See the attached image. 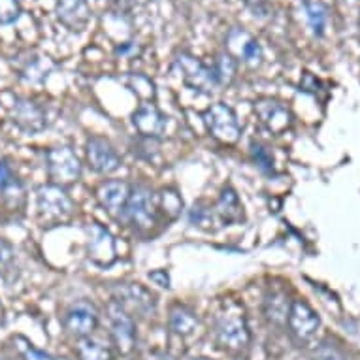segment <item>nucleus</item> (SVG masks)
Wrapping results in <instances>:
<instances>
[{"instance_id":"393cba45","label":"nucleus","mask_w":360,"mask_h":360,"mask_svg":"<svg viewBox=\"0 0 360 360\" xmlns=\"http://www.w3.org/2000/svg\"><path fill=\"white\" fill-rule=\"evenodd\" d=\"M251 153H253V159L255 162L259 165V168L262 172H272V166H274V159L270 151L266 148H262L260 143H253L251 146Z\"/></svg>"},{"instance_id":"72a5a7b5","label":"nucleus","mask_w":360,"mask_h":360,"mask_svg":"<svg viewBox=\"0 0 360 360\" xmlns=\"http://www.w3.org/2000/svg\"><path fill=\"white\" fill-rule=\"evenodd\" d=\"M55 360H68V359H55Z\"/></svg>"},{"instance_id":"ddd939ff","label":"nucleus","mask_w":360,"mask_h":360,"mask_svg":"<svg viewBox=\"0 0 360 360\" xmlns=\"http://www.w3.org/2000/svg\"><path fill=\"white\" fill-rule=\"evenodd\" d=\"M255 113L259 115L266 129L274 134H281L283 130L289 129L292 121L289 110L276 101H260L259 104H255Z\"/></svg>"},{"instance_id":"7c9ffc66","label":"nucleus","mask_w":360,"mask_h":360,"mask_svg":"<svg viewBox=\"0 0 360 360\" xmlns=\"http://www.w3.org/2000/svg\"><path fill=\"white\" fill-rule=\"evenodd\" d=\"M0 323H4V307L0 306Z\"/></svg>"},{"instance_id":"6ab92c4d","label":"nucleus","mask_w":360,"mask_h":360,"mask_svg":"<svg viewBox=\"0 0 360 360\" xmlns=\"http://www.w3.org/2000/svg\"><path fill=\"white\" fill-rule=\"evenodd\" d=\"M290 311V302L283 292H272L266 296L264 300V315L268 323L274 326L287 325V317Z\"/></svg>"},{"instance_id":"5701e85b","label":"nucleus","mask_w":360,"mask_h":360,"mask_svg":"<svg viewBox=\"0 0 360 360\" xmlns=\"http://www.w3.org/2000/svg\"><path fill=\"white\" fill-rule=\"evenodd\" d=\"M213 72H215L217 83H231V79L234 77V72H236V65H234L232 57L223 55V57H219L217 68Z\"/></svg>"},{"instance_id":"1a4fd4ad","label":"nucleus","mask_w":360,"mask_h":360,"mask_svg":"<svg viewBox=\"0 0 360 360\" xmlns=\"http://www.w3.org/2000/svg\"><path fill=\"white\" fill-rule=\"evenodd\" d=\"M124 217L129 219L132 226L146 231L155 223V200L153 193L146 187H136L130 191L129 202L124 207Z\"/></svg>"},{"instance_id":"2f4dec72","label":"nucleus","mask_w":360,"mask_h":360,"mask_svg":"<svg viewBox=\"0 0 360 360\" xmlns=\"http://www.w3.org/2000/svg\"><path fill=\"white\" fill-rule=\"evenodd\" d=\"M245 2H249V4H259V2H262V0H245Z\"/></svg>"},{"instance_id":"7ed1b4c3","label":"nucleus","mask_w":360,"mask_h":360,"mask_svg":"<svg viewBox=\"0 0 360 360\" xmlns=\"http://www.w3.org/2000/svg\"><path fill=\"white\" fill-rule=\"evenodd\" d=\"M72 200L59 185H44L38 189V213L44 223H59L72 215Z\"/></svg>"},{"instance_id":"20e7f679","label":"nucleus","mask_w":360,"mask_h":360,"mask_svg":"<svg viewBox=\"0 0 360 360\" xmlns=\"http://www.w3.org/2000/svg\"><path fill=\"white\" fill-rule=\"evenodd\" d=\"M108 321H110V328H112L110 334H112V340L115 347L119 349V353H130L136 343V326H134L132 315L113 300L108 306Z\"/></svg>"},{"instance_id":"473e14b6","label":"nucleus","mask_w":360,"mask_h":360,"mask_svg":"<svg viewBox=\"0 0 360 360\" xmlns=\"http://www.w3.org/2000/svg\"><path fill=\"white\" fill-rule=\"evenodd\" d=\"M198 360H212V359H204V356H202V359H198Z\"/></svg>"},{"instance_id":"bb28decb","label":"nucleus","mask_w":360,"mask_h":360,"mask_svg":"<svg viewBox=\"0 0 360 360\" xmlns=\"http://www.w3.org/2000/svg\"><path fill=\"white\" fill-rule=\"evenodd\" d=\"M15 179H18V177L13 176L12 170H10V166H8L4 160H0V196H2V198H4L6 191L12 187V184Z\"/></svg>"},{"instance_id":"f3484780","label":"nucleus","mask_w":360,"mask_h":360,"mask_svg":"<svg viewBox=\"0 0 360 360\" xmlns=\"http://www.w3.org/2000/svg\"><path fill=\"white\" fill-rule=\"evenodd\" d=\"M13 121L19 124V129L25 132H40L46 127V115L38 104L30 101H18L13 106Z\"/></svg>"},{"instance_id":"cd10ccee","label":"nucleus","mask_w":360,"mask_h":360,"mask_svg":"<svg viewBox=\"0 0 360 360\" xmlns=\"http://www.w3.org/2000/svg\"><path fill=\"white\" fill-rule=\"evenodd\" d=\"M13 264V249L4 240H0V274L8 272Z\"/></svg>"},{"instance_id":"f8f14e48","label":"nucleus","mask_w":360,"mask_h":360,"mask_svg":"<svg viewBox=\"0 0 360 360\" xmlns=\"http://www.w3.org/2000/svg\"><path fill=\"white\" fill-rule=\"evenodd\" d=\"M89 234V257L93 259V262L101 266L112 264L115 259V243H113L112 234L101 226L98 223H93L87 229Z\"/></svg>"},{"instance_id":"f03ea898","label":"nucleus","mask_w":360,"mask_h":360,"mask_svg":"<svg viewBox=\"0 0 360 360\" xmlns=\"http://www.w3.org/2000/svg\"><path fill=\"white\" fill-rule=\"evenodd\" d=\"M46 166H48L49 177L59 187L74 184L82 176V165H79L76 153L68 146L49 149L46 155Z\"/></svg>"},{"instance_id":"9b49d317","label":"nucleus","mask_w":360,"mask_h":360,"mask_svg":"<svg viewBox=\"0 0 360 360\" xmlns=\"http://www.w3.org/2000/svg\"><path fill=\"white\" fill-rule=\"evenodd\" d=\"M87 159L91 168L98 174H113L121 166L117 151L104 138H89Z\"/></svg>"},{"instance_id":"39448f33","label":"nucleus","mask_w":360,"mask_h":360,"mask_svg":"<svg viewBox=\"0 0 360 360\" xmlns=\"http://www.w3.org/2000/svg\"><path fill=\"white\" fill-rule=\"evenodd\" d=\"M207 130L212 132L213 138H217L224 143H234L240 138V123H238L236 113L226 104H213L204 113Z\"/></svg>"},{"instance_id":"b1692460","label":"nucleus","mask_w":360,"mask_h":360,"mask_svg":"<svg viewBox=\"0 0 360 360\" xmlns=\"http://www.w3.org/2000/svg\"><path fill=\"white\" fill-rule=\"evenodd\" d=\"M21 6L18 0H0V25H10L18 21Z\"/></svg>"},{"instance_id":"dca6fc26","label":"nucleus","mask_w":360,"mask_h":360,"mask_svg":"<svg viewBox=\"0 0 360 360\" xmlns=\"http://www.w3.org/2000/svg\"><path fill=\"white\" fill-rule=\"evenodd\" d=\"M132 123L143 136L157 138L166 130V117L153 106V104H142L132 115Z\"/></svg>"},{"instance_id":"6e6552de","label":"nucleus","mask_w":360,"mask_h":360,"mask_svg":"<svg viewBox=\"0 0 360 360\" xmlns=\"http://www.w3.org/2000/svg\"><path fill=\"white\" fill-rule=\"evenodd\" d=\"M176 68L179 70V76L185 82V85H189L195 91L212 93L213 89L219 85L215 72L210 70L206 65H202L200 60H196L191 55H179L176 59Z\"/></svg>"},{"instance_id":"412c9836","label":"nucleus","mask_w":360,"mask_h":360,"mask_svg":"<svg viewBox=\"0 0 360 360\" xmlns=\"http://www.w3.org/2000/svg\"><path fill=\"white\" fill-rule=\"evenodd\" d=\"M77 354L82 360H112L110 349L93 338H82L77 345Z\"/></svg>"},{"instance_id":"a878e982","label":"nucleus","mask_w":360,"mask_h":360,"mask_svg":"<svg viewBox=\"0 0 360 360\" xmlns=\"http://www.w3.org/2000/svg\"><path fill=\"white\" fill-rule=\"evenodd\" d=\"M315 360H343L342 351L330 343H321V347L315 351Z\"/></svg>"},{"instance_id":"2eb2a0df","label":"nucleus","mask_w":360,"mask_h":360,"mask_svg":"<svg viewBox=\"0 0 360 360\" xmlns=\"http://www.w3.org/2000/svg\"><path fill=\"white\" fill-rule=\"evenodd\" d=\"M130 187L124 181H106L102 184L96 191V196L108 212L112 215H123L124 207H127V202H129L130 196Z\"/></svg>"},{"instance_id":"a211bd4d","label":"nucleus","mask_w":360,"mask_h":360,"mask_svg":"<svg viewBox=\"0 0 360 360\" xmlns=\"http://www.w3.org/2000/svg\"><path fill=\"white\" fill-rule=\"evenodd\" d=\"M215 212H217V215L223 219L224 223H240L243 219V207L240 198H238L236 191L231 189V187H226V189L221 193V196H219Z\"/></svg>"},{"instance_id":"c756f323","label":"nucleus","mask_w":360,"mask_h":360,"mask_svg":"<svg viewBox=\"0 0 360 360\" xmlns=\"http://www.w3.org/2000/svg\"><path fill=\"white\" fill-rule=\"evenodd\" d=\"M149 278L153 279V281H159L160 287H170V285H168V276H166L165 272H153V274H149Z\"/></svg>"},{"instance_id":"c85d7f7f","label":"nucleus","mask_w":360,"mask_h":360,"mask_svg":"<svg viewBox=\"0 0 360 360\" xmlns=\"http://www.w3.org/2000/svg\"><path fill=\"white\" fill-rule=\"evenodd\" d=\"M23 356L25 360H55L51 354L44 353V351H38V349L30 347V345H27V347L23 349Z\"/></svg>"},{"instance_id":"4be33fe9","label":"nucleus","mask_w":360,"mask_h":360,"mask_svg":"<svg viewBox=\"0 0 360 360\" xmlns=\"http://www.w3.org/2000/svg\"><path fill=\"white\" fill-rule=\"evenodd\" d=\"M240 40H242V46L238 48V55L249 65H259L260 59H262V51H260L259 44L245 32H240Z\"/></svg>"},{"instance_id":"4468645a","label":"nucleus","mask_w":360,"mask_h":360,"mask_svg":"<svg viewBox=\"0 0 360 360\" xmlns=\"http://www.w3.org/2000/svg\"><path fill=\"white\" fill-rule=\"evenodd\" d=\"M57 18L66 29L79 32L91 21V10H89L87 0H59Z\"/></svg>"},{"instance_id":"9d476101","label":"nucleus","mask_w":360,"mask_h":360,"mask_svg":"<svg viewBox=\"0 0 360 360\" xmlns=\"http://www.w3.org/2000/svg\"><path fill=\"white\" fill-rule=\"evenodd\" d=\"M63 325L72 336L89 338L91 332L95 330L96 325H98V311L89 302H77V304L68 307Z\"/></svg>"},{"instance_id":"aec40b11","label":"nucleus","mask_w":360,"mask_h":360,"mask_svg":"<svg viewBox=\"0 0 360 360\" xmlns=\"http://www.w3.org/2000/svg\"><path fill=\"white\" fill-rule=\"evenodd\" d=\"M198 326V317L193 309L187 306H174L170 311V328L177 336L187 338L196 330Z\"/></svg>"},{"instance_id":"0eeeda50","label":"nucleus","mask_w":360,"mask_h":360,"mask_svg":"<svg viewBox=\"0 0 360 360\" xmlns=\"http://www.w3.org/2000/svg\"><path fill=\"white\" fill-rule=\"evenodd\" d=\"M113 296L119 306H123L129 313L132 311L148 317L157 309L155 295L140 283H119L113 289Z\"/></svg>"},{"instance_id":"423d86ee","label":"nucleus","mask_w":360,"mask_h":360,"mask_svg":"<svg viewBox=\"0 0 360 360\" xmlns=\"http://www.w3.org/2000/svg\"><path fill=\"white\" fill-rule=\"evenodd\" d=\"M287 325H289L290 336L295 338L296 342L306 343L315 338L321 326V319L307 302L295 300L290 304Z\"/></svg>"},{"instance_id":"f257e3e1","label":"nucleus","mask_w":360,"mask_h":360,"mask_svg":"<svg viewBox=\"0 0 360 360\" xmlns=\"http://www.w3.org/2000/svg\"><path fill=\"white\" fill-rule=\"evenodd\" d=\"M215 338L217 343L231 353H242L251 343V332L243 313H221L215 321Z\"/></svg>"}]
</instances>
